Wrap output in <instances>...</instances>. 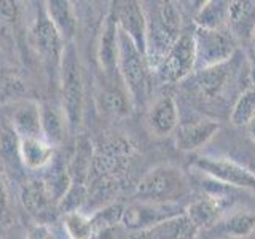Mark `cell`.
Returning a JSON list of instances; mask_svg holds the SVG:
<instances>
[{
    "instance_id": "1",
    "label": "cell",
    "mask_w": 255,
    "mask_h": 239,
    "mask_svg": "<svg viewBox=\"0 0 255 239\" xmlns=\"http://www.w3.org/2000/svg\"><path fill=\"white\" fill-rule=\"evenodd\" d=\"M143 5V3H142ZM143 6L147 19V61L156 69L180 37V11L172 2H155Z\"/></svg>"
},
{
    "instance_id": "2",
    "label": "cell",
    "mask_w": 255,
    "mask_h": 239,
    "mask_svg": "<svg viewBox=\"0 0 255 239\" xmlns=\"http://www.w3.org/2000/svg\"><path fill=\"white\" fill-rule=\"evenodd\" d=\"M190 193L185 172L172 164H159L135 185V195L148 203H179Z\"/></svg>"
},
{
    "instance_id": "3",
    "label": "cell",
    "mask_w": 255,
    "mask_h": 239,
    "mask_svg": "<svg viewBox=\"0 0 255 239\" xmlns=\"http://www.w3.org/2000/svg\"><path fill=\"white\" fill-rule=\"evenodd\" d=\"M120 30V29H118ZM118 72L129 93V99L134 106H145L150 98V66L147 58L139 53L128 35L120 30V53Z\"/></svg>"
},
{
    "instance_id": "4",
    "label": "cell",
    "mask_w": 255,
    "mask_h": 239,
    "mask_svg": "<svg viewBox=\"0 0 255 239\" xmlns=\"http://www.w3.org/2000/svg\"><path fill=\"white\" fill-rule=\"evenodd\" d=\"M61 88H62V109L66 114V124L70 131H75L82 123L83 115V78L82 69L77 59L74 45L66 43L61 58Z\"/></svg>"
},
{
    "instance_id": "5",
    "label": "cell",
    "mask_w": 255,
    "mask_h": 239,
    "mask_svg": "<svg viewBox=\"0 0 255 239\" xmlns=\"http://www.w3.org/2000/svg\"><path fill=\"white\" fill-rule=\"evenodd\" d=\"M191 35L195 42V72L225 64L236 53V40L227 27L215 30L195 27Z\"/></svg>"
},
{
    "instance_id": "6",
    "label": "cell",
    "mask_w": 255,
    "mask_h": 239,
    "mask_svg": "<svg viewBox=\"0 0 255 239\" xmlns=\"http://www.w3.org/2000/svg\"><path fill=\"white\" fill-rule=\"evenodd\" d=\"M163 83H177L195 72V42L191 34H180L177 42L155 69Z\"/></svg>"
},
{
    "instance_id": "7",
    "label": "cell",
    "mask_w": 255,
    "mask_h": 239,
    "mask_svg": "<svg viewBox=\"0 0 255 239\" xmlns=\"http://www.w3.org/2000/svg\"><path fill=\"white\" fill-rule=\"evenodd\" d=\"M193 167L201 171L204 175H209L211 179L225 183V185L255 191V172L231 161V159L198 156L193 161Z\"/></svg>"
},
{
    "instance_id": "8",
    "label": "cell",
    "mask_w": 255,
    "mask_h": 239,
    "mask_svg": "<svg viewBox=\"0 0 255 239\" xmlns=\"http://www.w3.org/2000/svg\"><path fill=\"white\" fill-rule=\"evenodd\" d=\"M185 214V207L180 203H148L139 201L125 207L122 223L131 231H139L153 227L156 223L169 220Z\"/></svg>"
},
{
    "instance_id": "9",
    "label": "cell",
    "mask_w": 255,
    "mask_h": 239,
    "mask_svg": "<svg viewBox=\"0 0 255 239\" xmlns=\"http://www.w3.org/2000/svg\"><path fill=\"white\" fill-rule=\"evenodd\" d=\"M114 13L118 29L134 43L139 53L147 58V19L140 2H115Z\"/></svg>"
},
{
    "instance_id": "10",
    "label": "cell",
    "mask_w": 255,
    "mask_h": 239,
    "mask_svg": "<svg viewBox=\"0 0 255 239\" xmlns=\"http://www.w3.org/2000/svg\"><path fill=\"white\" fill-rule=\"evenodd\" d=\"M32 40L34 45L37 46L38 53L42 54V58L51 64V66H59L62 51H64V40L58 29L54 27L51 19L48 18L45 8H40L37 19L32 27Z\"/></svg>"
},
{
    "instance_id": "11",
    "label": "cell",
    "mask_w": 255,
    "mask_h": 239,
    "mask_svg": "<svg viewBox=\"0 0 255 239\" xmlns=\"http://www.w3.org/2000/svg\"><path fill=\"white\" fill-rule=\"evenodd\" d=\"M228 203L217 193H209L195 199L185 207V215L195 230H211L222 220Z\"/></svg>"
},
{
    "instance_id": "12",
    "label": "cell",
    "mask_w": 255,
    "mask_h": 239,
    "mask_svg": "<svg viewBox=\"0 0 255 239\" xmlns=\"http://www.w3.org/2000/svg\"><path fill=\"white\" fill-rule=\"evenodd\" d=\"M227 29L236 40V43H251L255 29L254 0H236V2H230Z\"/></svg>"
},
{
    "instance_id": "13",
    "label": "cell",
    "mask_w": 255,
    "mask_h": 239,
    "mask_svg": "<svg viewBox=\"0 0 255 239\" xmlns=\"http://www.w3.org/2000/svg\"><path fill=\"white\" fill-rule=\"evenodd\" d=\"M118 53H120V30L115 19L114 8H110L102 26L99 40V62L107 77H114L118 72Z\"/></svg>"
},
{
    "instance_id": "14",
    "label": "cell",
    "mask_w": 255,
    "mask_h": 239,
    "mask_svg": "<svg viewBox=\"0 0 255 239\" xmlns=\"http://www.w3.org/2000/svg\"><path fill=\"white\" fill-rule=\"evenodd\" d=\"M219 129L220 126L214 120H198V121L180 124L175 129V143L179 150L193 151L206 145L219 132Z\"/></svg>"
},
{
    "instance_id": "15",
    "label": "cell",
    "mask_w": 255,
    "mask_h": 239,
    "mask_svg": "<svg viewBox=\"0 0 255 239\" xmlns=\"http://www.w3.org/2000/svg\"><path fill=\"white\" fill-rule=\"evenodd\" d=\"M148 124L156 135H167L177 129L179 109L172 96L164 94L153 102L148 112Z\"/></svg>"
},
{
    "instance_id": "16",
    "label": "cell",
    "mask_w": 255,
    "mask_h": 239,
    "mask_svg": "<svg viewBox=\"0 0 255 239\" xmlns=\"http://www.w3.org/2000/svg\"><path fill=\"white\" fill-rule=\"evenodd\" d=\"M21 201L26 211L34 217H46L54 203V198L48 188L46 182L42 179H30L22 185Z\"/></svg>"
},
{
    "instance_id": "17",
    "label": "cell",
    "mask_w": 255,
    "mask_h": 239,
    "mask_svg": "<svg viewBox=\"0 0 255 239\" xmlns=\"http://www.w3.org/2000/svg\"><path fill=\"white\" fill-rule=\"evenodd\" d=\"M193 225L185 214L156 223L153 227L143 228L139 231H132L128 239H185L191 231Z\"/></svg>"
},
{
    "instance_id": "18",
    "label": "cell",
    "mask_w": 255,
    "mask_h": 239,
    "mask_svg": "<svg viewBox=\"0 0 255 239\" xmlns=\"http://www.w3.org/2000/svg\"><path fill=\"white\" fill-rule=\"evenodd\" d=\"M228 62L195 72V83L198 86L199 93H201L204 98L215 99L225 91V88L228 86V82L231 78V72H230L231 69L228 70Z\"/></svg>"
},
{
    "instance_id": "19",
    "label": "cell",
    "mask_w": 255,
    "mask_h": 239,
    "mask_svg": "<svg viewBox=\"0 0 255 239\" xmlns=\"http://www.w3.org/2000/svg\"><path fill=\"white\" fill-rule=\"evenodd\" d=\"M13 131L21 139H43L40 107L34 102H26L14 110Z\"/></svg>"
},
{
    "instance_id": "20",
    "label": "cell",
    "mask_w": 255,
    "mask_h": 239,
    "mask_svg": "<svg viewBox=\"0 0 255 239\" xmlns=\"http://www.w3.org/2000/svg\"><path fill=\"white\" fill-rule=\"evenodd\" d=\"M45 5L48 18L51 19L54 27L58 29L62 40L70 43V40L77 30V18L70 2H67V0H50Z\"/></svg>"
},
{
    "instance_id": "21",
    "label": "cell",
    "mask_w": 255,
    "mask_h": 239,
    "mask_svg": "<svg viewBox=\"0 0 255 239\" xmlns=\"http://www.w3.org/2000/svg\"><path fill=\"white\" fill-rule=\"evenodd\" d=\"M54 156V147L45 139H21L19 158L24 166L30 169H38L51 163Z\"/></svg>"
},
{
    "instance_id": "22",
    "label": "cell",
    "mask_w": 255,
    "mask_h": 239,
    "mask_svg": "<svg viewBox=\"0 0 255 239\" xmlns=\"http://www.w3.org/2000/svg\"><path fill=\"white\" fill-rule=\"evenodd\" d=\"M228 6L230 2H222V0H209L203 3L199 11L195 16L196 27L201 29H225L227 18H228Z\"/></svg>"
},
{
    "instance_id": "23",
    "label": "cell",
    "mask_w": 255,
    "mask_h": 239,
    "mask_svg": "<svg viewBox=\"0 0 255 239\" xmlns=\"http://www.w3.org/2000/svg\"><path fill=\"white\" fill-rule=\"evenodd\" d=\"M40 120H42L43 139L48 143H51L53 147L61 143L64 137V118L59 114V110L53 106L40 107Z\"/></svg>"
},
{
    "instance_id": "24",
    "label": "cell",
    "mask_w": 255,
    "mask_h": 239,
    "mask_svg": "<svg viewBox=\"0 0 255 239\" xmlns=\"http://www.w3.org/2000/svg\"><path fill=\"white\" fill-rule=\"evenodd\" d=\"M217 225L219 231L230 238H244L255 230V214L252 212H238L220 220ZM215 225V227H217Z\"/></svg>"
},
{
    "instance_id": "25",
    "label": "cell",
    "mask_w": 255,
    "mask_h": 239,
    "mask_svg": "<svg viewBox=\"0 0 255 239\" xmlns=\"http://www.w3.org/2000/svg\"><path fill=\"white\" fill-rule=\"evenodd\" d=\"M255 115V86L247 88L239 94L238 101L231 109L230 120L238 127H247Z\"/></svg>"
},
{
    "instance_id": "26",
    "label": "cell",
    "mask_w": 255,
    "mask_h": 239,
    "mask_svg": "<svg viewBox=\"0 0 255 239\" xmlns=\"http://www.w3.org/2000/svg\"><path fill=\"white\" fill-rule=\"evenodd\" d=\"M101 106L104 112L112 115H125L128 112V99L123 93L117 90L106 91L101 96Z\"/></svg>"
},
{
    "instance_id": "27",
    "label": "cell",
    "mask_w": 255,
    "mask_h": 239,
    "mask_svg": "<svg viewBox=\"0 0 255 239\" xmlns=\"http://www.w3.org/2000/svg\"><path fill=\"white\" fill-rule=\"evenodd\" d=\"M27 239H54V238H53V233H51L48 227H45V225H37V227L29 230Z\"/></svg>"
},
{
    "instance_id": "28",
    "label": "cell",
    "mask_w": 255,
    "mask_h": 239,
    "mask_svg": "<svg viewBox=\"0 0 255 239\" xmlns=\"http://www.w3.org/2000/svg\"><path fill=\"white\" fill-rule=\"evenodd\" d=\"M6 209H8V193H6V188H5L2 175H0V223H2L3 219H5Z\"/></svg>"
},
{
    "instance_id": "29",
    "label": "cell",
    "mask_w": 255,
    "mask_h": 239,
    "mask_svg": "<svg viewBox=\"0 0 255 239\" xmlns=\"http://www.w3.org/2000/svg\"><path fill=\"white\" fill-rule=\"evenodd\" d=\"M3 239H27V235H24L22 231H19V230H10L8 233L5 235V238Z\"/></svg>"
},
{
    "instance_id": "30",
    "label": "cell",
    "mask_w": 255,
    "mask_h": 239,
    "mask_svg": "<svg viewBox=\"0 0 255 239\" xmlns=\"http://www.w3.org/2000/svg\"><path fill=\"white\" fill-rule=\"evenodd\" d=\"M246 129H247V134H249V137L255 142V115H254V118L251 120V123L247 124Z\"/></svg>"
},
{
    "instance_id": "31",
    "label": "cell",
    "mask_w": 255,
    "mask_h": 239,
    "mask_svg": "<svg viewBox=\"0 0 255 239\" xmlns=\"http://www.w3.org/2000/svg\"><path fill=\"white\" fill-rule=\"evenodd\" d=\"M251 48H252V53H254V56H255V29H254V34H252V40H251Z\"/></svg>"
}]
</instances>
